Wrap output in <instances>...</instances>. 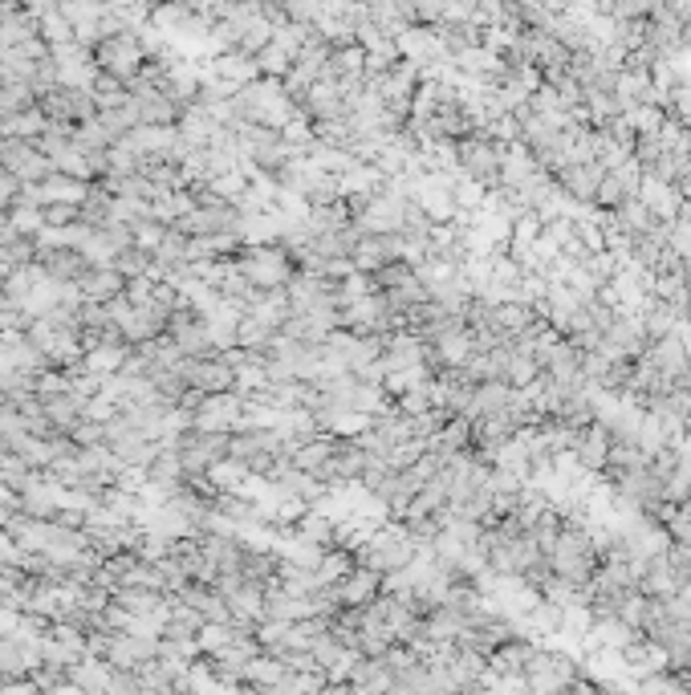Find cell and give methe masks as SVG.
Segmentation results:
<instances>
[{
  "label": "cell",
  "mask_w": 691,
  "mask_h": 695,
  "mask_svg": "<svg viewBox=\"0 0 691 695\" xmlns=\"http://www.w3.org/2000/svg\"><path fill=\"white\" fill-rule=\"evenodd\" d=\"M94 66H98V74H110V78H118V82L139 78L143 66H147V49H143L139 33H127V29H122V33L102 37V41L94 45Z\"/></svg>",
  "instance_id": "1"
},
{
  "label": "cell",
  "mask_w": 691,
  "mask_h": 695,
  "mask_svg": "<svg viewBox=\"0 0 691 695\" xmlns=\"http://www.w3.org/2000/svg\"><path fill=\"white\" fill-rule=\"evenodd\" d=\"M236 269L248 277V285L269 293V289H285L289 277H293V261H289V252L277 248V244H253L248 252H240V261Z\"/></svg>",
  "instance_id": "2"
},
{
  "label": "cell",
  "mask_w": 691,
  "mask_h": 695,
  "mask_svg": "<svg viewBox=\"0 0 691 695\" xmlns=\"http://www.w3.org/2000/svg\"><path fill=\"white\" fill-rule=\"evenodd\" d=\"M0 167L13 171L21 183H41L45 175H53V163L37 147V139H17V135H0Z\"/></svg>",
  "instance_id": "3"
},
{
  "label": "cell",
  "mask_w": 691,
  "mask_h": 695,
  "mask_svg": "<svg viewBox=\"0 0 691 695\" xmlns=\"http://www.w3.org/2000/svg\"><path fill=\"white\" fill-rule=\"evenodd\" d=\"M240 419H244V395L236 391L204 395L192 411V427L200 431H240Z\"/></svg>",
  "instance_id": "4"
},
{
  "label": "cell",
  "mask_w": 691,
  "mask_h": 695,
  "mask_svg": "<svg viewBox=\"0 0 691 695\" xmlns=\"http://www.w3.org/2000/svg\"><path fill=\"white\" fill-rule=\"evenodd\" d=\"M183 378L187 387L200 395H216V391H236V370L228 366L224 354H208V358H183Z\"/></svg>",
  "instance_id": "5"
},
{
  "label": "cell",
  "mask_w": 691,
  "mask_h": 695,
  "mask_svg": "<svg viewBox=\"0 0 691 695\" xmlns=\"http://www.w3.org/2000/svg\"><path fill=\"white\" fill-rule=\"evenodd\" d=\"M456 163L464 167V175L480 179V183H500V151L488 139H468L456 151Z\"/></svg>",
  "instance_id": "6"
},
{
  "label": "cell",
  "mask_w": 691,
  "mask_h": 695,
  "mask_svg": "<svg viewBox=\"0 0 691 695\" xmlns=\"http://www.w3.org/2000/svg\"><path fill=\"white\" fill-rule=\"evenodd\" d=\"M265 590L269 586H261V582H240V586H232L224 598H228V618L236 622V626H253V622H261L265 618Z\"/></svg>",
  "instance_id": "7"
},
{
  "label": "cell",
  "mask_w": 691,
  "mask_h": 695,
  "mask_svg": "<svg viewBox=\"0 0 691 695\" xmlns=\"http://www.w3.org/2000/svg\"><path fill=\"white\" fill-rule=\"evenodd\" d=\"M78 293L82 301H110L118 293H127V277L118 273V265H90L78 277Z\"/></svg>",
  "instance_id": "8"
},
{
  "label": "cell",
  "mask_w": 691,
  "mask_h": 695,
  "mask_svg": "<svg viewBox=\"0 0 691 695\" xmlns=\"http://www.w3.org/2000/svg\"><path fill=\"white\" fill-rule=\"evenodd\" d=\"M334 598L342 602V606H366V602H374L379 598V574L370 570V565H354V570L342 578V582H334Z\"/></svg>",
  "instance_id": "9"
},
{
  "label": "cell",
  "mask_w": 691,
  "mask_h": 695,
  "mask_svg": "<svg viewBox=\"0 0 691 695\" xmlns=\"http://www.w3.org/2000/svg\"><path fill=\"white\" fill-rule=\"evenodd\" d=\"M606 167L602 163H570V167H561V192H570L574 200H594L598 196V183H602Z\"/></svg>",
  "instance_id": "10"
},
{
  "label": "cell",
  "mask_w": 691,
  "mask_h": 695,
  "mask_svg": "<svg viewBox=\"0 0 691 695\" xmlns=\"http://www.w3.org/2000/svg\"><path fill=\"white\" fill-rule=\"evenodd\" d=\"M37 257H41L45 273L57 277V281H78L90 269V261L82 257L78 248H45V252H37Z\"/></svg>",
  "instance_id": "11"
},
{
  "label": "cell",
  "mask_w": 691,
  "mask_h": 695,
  "mask_svg": "<svg viewBox=\"0 0 691 695\" xmlns=\"http://www.w3.org/2000/svg\"><path fill=\"white\" fill-rule=\"evenodd\" d=\"M163 594L167 590H151V586H114L110 590V602L122 606L127 614H155L163 606Z\"/></svg>",
  "instance_id": "12"
},
{
  "label": "cell",
  "mask_w": 691,
  "mask_h": 695,
  "mask_svg": "<svg viewBox=\"0 0 691 695\" xmlns=\"http://www.w3.org/2000/svg\"><path fill=\"white\" fill-rule=\"evenodd\" d=\"M285 671H289V663L281 655H253V659H248V671H244V683L273 691L285 679Z\"/></svg>",
  "instance_id": "13"
},
{
  "label": "cell",
  "mask_w": 691,
  "mask_h": 695,
  "mask_svg": "<svg viewBox=\"0 0 691 695\" xmlns=\"http://www.w3.org/2000/svg\"><path fill=\"white\" fill-rule=\"evenodd\" d=\"M273 326H265L261 318H253V313H244V318L236 322V346H244V350H257V354H265L269 350V342H273Z\"/></svg>",
  "instance_id": "14"
},
{
  "label": "cell",
  "mask_w": 691,
  "mask_h": 695,
  "mask_svg": "<svg viewBox=\"0 0 691 695\" xmlns=\"http://www.w3.org/2000/svg\"><path fill=\"white\" fill-rule=\"evenodd\" d=\"M9 224H13L17 232H25V236H37V232L45 228V208H37V204H13Z\"/></svg>",
  "instance_id": "15"
},
{
  "label": "cell",
  "mask_w": 691,
  "mask_h": 695,
  "mask_svg": "<svg viewBox=\"0 0 691 695\" xmlns=\"http://www.w3.org/2000/svg\"><path fill=\"white\" fill-rule=\"evenodd\" d=\"M131 232H135V244H139V248H147V252H155V248H159V244L167 240V232H171V224H163L159 216H147V220H139V224H135Z\"/></svg>",
  "instance_id": "16"
},
{
  "label": "cell",
  "mask_w": 691,
  "mask_h": 695,
  "mask_svg": "<svg viewBox=\"0 0 691 695\" xmlns=\"http://www.w3.org/2000/svg\"><path fill=\"white\" fill-rule=\"evenodd\" d=\"M17 196H21V179H17L13 171L0 167V208H13Z\"/></svg>",
  "instance_id": "17"
}]
</instances>
